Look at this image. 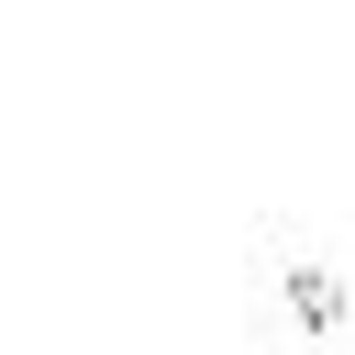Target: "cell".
Masks as SVG:
<instances>
[{
	"instance_id": "obj_1",
	"label": "cell",
	"mask_w": 355,
	"mask_h": 355,
	"mask_svg": "<svg viewBox=\"0 0 355 355\" xmlns=\"http://www.w3.org/2000/svg\"><path fill=\"white\" fill-rule=\"evenodd\" d=\"M244 300H255V355H355V277L322 233L255 222Z\"/></svg>"
}]
</instances>
